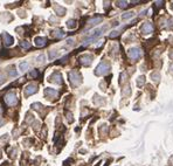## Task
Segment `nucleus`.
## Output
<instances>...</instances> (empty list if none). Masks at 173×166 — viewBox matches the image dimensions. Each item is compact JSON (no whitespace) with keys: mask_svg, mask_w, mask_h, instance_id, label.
<instances>
[{"mask_svg":"<svg viewBox=\"0 0 173 166\" xmlns=\"http://www.w3.org/2000/svg\"><path fill=\"white\" fill-rule=\"evenodd\" d=\"M69 81L74 87H77L82 83V76L81 74L76 70H73L69 73Z\"/></svg>","mask_w":173,"mask_h":166,"instance_id":"obj_1","label":"nucleus"},{"mask_svg":"<svg viewBox=\"0 0 173 166\" xmlns=\"http://www.w3.org/2000/svg\"><path fill=\"white\" fill-rule=\"evenodd\" d=\"M106 29H108V26H103V27L98 28V29H95V31L92 32L91 35H90V36H89L88 39H87V40L84 41V43H83V44H88V43H90L91 41L96 40V39H97L98 36H101V35L103 34V32L106 31Z\"/></svg>","mask_w":173,"mask_h":166,"instance_id":"obj_2","label":"nucleus"},{"mask_svg":"<svg viewBox=\"0 0 173 166\" xmlns=\"http://www.w3.org/2000/svg\"><path fill=\"white\" fill-rule=\"evenodd\" d=\"M109 70H110V65H109L106 61H103L97 66V68H96V70H95V74L101 76V75H105Z\"/></svg>","mask_w":173,"mask_h":166,"instance_id":"obj_3","label":"nucleus"},{"mask_svg":"<svg viewBox=\"0 0 173 166\" xmlns=\"http://www.w3.org/2000/svg\"><path fill=\"white\" fill-rule=\"evenodd\" d=\"M128 55H129V58L131 60H138L142 56V50L139 48H131L129 53H128Z\"/></svg>","mask_w":173,"mask_h":166,"instance_id":"obj_4","label":"nucleus"},{"mask_svg":"<svg viewBox=\"0 0 173 166\" xmlns=\"http://www.w3.org/2000/svg\"><path fill=\"white\" fill-rule=\"evenodd\" d=\"M5 101L8 105H15L18 102V98H17V95L14 92H10L5 96Z\"/></svg>","mask_w":173,"mask_h":166,"instance_id":"obj_5","label":"nucleus"},{"mask_svg":"<svg viewBox=\"0 0 173 166\" xmlns=\"http://www.w3.org/2000/svg\"><path fill=\"white\" fill-rule=\"evenodd\" d=\"M49 81L53 82V83H56V84H61L62 83V76L59 71H55L49 76Z\"/></svg>","mask_w":173,"mask_h":166,"instance_id":"obj_6","label":"nucleus"},{"mask_svg":"<svg viewBox=\"0 0 173 166\" xmlns=\"http://www.w3.org/2000/svg\"><path fill=\"white\" fill-rule=\"evenodd\" d=\"M37 91V87L35 84H29L26 87V90H25V95L26 96H31L33 95V94H35V92Z\"/></svg>","mask_w":173,"mask_h":166,"instance_id":"obj_7","label":"nucleus"},{"mask_svg":"<svg viewBox=\"0 0 173 166\" xmlns=\"http://www.w3.org/2000/svg\"><path fill=\"white\" fill-rule=\"evenodd\" d=\"M152 31H153V26H152V24H150V22H145V24L142 26L143 34H150V33H152Z\"/></svg>","mask_w":173,"mask_h":166,"instance_id":"obj_8","label":"nucleus"},{"mask_svg":"<svg viewBox=\"0 0 173 166\" xmlns=\"http://www.w3.org/2000/svg\"><path fill=\"white\" fill-rule=\"evenodd\" d=\"M1 36H3V40L6 46H12V44H13V37L11 36V35H8L7 33L4 32V33L1 34Z\"/></svg>","mask_w":173,"mask_h":166,"instance_id":"obj_9","label":"nucleus"},{"mask_svg":"<svg viewBox=\"0 0 173 166\" xmlns=\"http://www.w3.org/2000/svg\"><path fill=\"white\" fill-rule=\"evenodd\" d=\"M80 61L83 66H89L92 61V56L91 55H83V56L80 58Z\"/></svg>","mask_w":173,"mask_h":166,"instance_id":"obj_10","label":"nucleus"},{"mask_svg":"<svg viewBox=\"0 0 173 166\" xmlns=\"http://www.w3.org/2000/svg\"><path fill=\"white\" fill-rule=\"evenodd\" d=\"M44 95L47 96L48 98H54L57 96V91L54 90V89H50V88H47L44 90Z\"/></svg>","mask_w":173,"mask_h":166,"instance_id":"obj_11","label":"nucleus"},{"mask_svg":"<svg viewBox=\"0 0 173 166\" xmlns=\"http://www.w3.org/2000/svg\"><path fill=\"white\" fill-rule=\"evenodd\" d=\"M47 40L44 39V37H36L35 39V44H36L37 47H43L44 44H46Z\"/></svg>","mask_w":173,"mask_h":166,"instance_id":"obj_12","label":"nucleus"},{"mask_svg":"<svg viewBox=\"0 0 173 166\" xmlns=\"http://www.w3.org/2000/svg\"><path fill=\"white\" fill-rule=\"evenodd\" d=\"M102 21V17H96L94 18V19H91V20L89 21V27H92V26H95V25H97L98 22H101Z\"/></svg>","mask_w":173,"mask_h":166,"instance_id":"obj_13","label":"nucleus"},{"mask_svg":"<svg viewBox=\"0 0 173 166\" xmlns=\"http://www.w3.org/2000/svg\"><path fill=\"white\" fill-rule=\"evenodd\" d=\"M54 10H55V12H56V14H59V15H65V13H66L65 8L59 6V5H54Z\"/></svg>","mask_w":173,"mask_h":166,"instance_id":"obj_14","label":"nucleus"},{"mask_svg":"<svg viewBox=\"0 0 173 166\" xmlns=\"http://www.w3.org/2000/svg\"><path fill=\"white\" fill-rule=\"evenodd\" d=\"M28 68H29V63L28 62H21L20 65H19V69H20V71H26L28 70Z\"/></svg>","mask_w":173,"mask_h":166,"instance_id":"obj_15","label":"nucleus"},{"mask_svg":"<svg viewBox=\"0 0 173 166\" xmlns=\"http://www.w3.org/2000/svg\"><path fill=\"white\" fill-rule=\"evenodd\" d=\"M133 15H135V12L130 11V12H126V13L123 14V15H122V19H123V20H129V19H131Z\"/></svg>","mask_w":173,"mask_h":166,"instance_id":"obj_16","label":"nucleus"},{"mask_svg":"<svg viewBox=\"0 0 173 166\" xmlns=\"http://www.w3.org/2000/svg\"><path fill=\"white\" fill-rule=\"evenodd\" d=\"M67 26H68V28L73 29V28L76 27V21H75V20H68V22H67Z\"/></svg>","mask_w":173,"mask_h":166,"instance_id":"obj_17","label":"nucleus"},{"mask_svg":"<svg viewBox=\"0 0 173 166\" xmlns=\"http://www.w3.org/2000/svg\"><path fill=\"white\" fill-rule=\"evenodd\" d=\"M152 80L154 82H159V80H160V74L158 73V71H156V73H153L152 74Z\"/></svg>","mask_w":173,"mask_h":166,"instance_id":"obj_18","label":"nucleus"},{"mask_svg":"<svg viewBox=\"0 0 173 166\" xmlns=\"http://www.w3.org/2000/svg\"><path fill=\"white\" fill-rule=\"evenodd\" d=\"M144 82H145V77H144V76H140V77L138 78V81H137L138 87H142V85L144 84Z\"/></svg>","mask_w":173,"mask_h":166,"instance_id":"obj_19","label":"nucleus"},{"mask_svg":"<svg viewBox=\"0 0 173 166\" xmlns=\"http://www.w3.org/2000/svg\"><path fill=\"white\" fill-rule=\"evenodd\" d=\"M54 33H55L54 35L56 37H63V36H65V33H63L62 31H56V32H54Z\"/></svg>","mask_w":173,"mask_h":166,"instance_id":"obj_20","label":"nucleus"},{"mask_svg":"<svg viewBox=\"0 0 173 166\" xmlns=\"http://www.w3.org/2000/svg\"><path fill=\"white\" fill-rule=\"evenodd\" d=\"M44 59H46V56H44V55L42 54V55H40V56H37L36 61L39 62V63H43V62H44Z\"/></svg>","mask_w":173,"mask_h":166,"instance_id":"obj_21","label":"nucleus"},{"mask_svg":"<svg viewBox=\"0 0 173 166\" xmlns=\"http://www.w3.org/2000/svg\"><path fill=\"white\" fill-rule=\"evenodd\" d=\"M117 5H118L119 7H122V8H124V7L128 6V3H126V1H117Z\"/></svg>","mask_w":173,"mask_h":166,"instance_id":"obj_22","label":"nucleus"},{"mask_svg":"<svg viewBox=\"0 0 173 166\" xmlns=\"http://www.w3.org/2000/svg\"><path fill=\"white\" fill-rule=\"evenodd\" d=\"M57 55H59V53H56L55 50H53V51H50V54H49V59H50V60H53V59H55L56 56H57Z\"/></svg>","mask_w":173,"mask_h":166,"instance_id":"obj_23","label":"nucleus"},{"mask_svg":"<svg viewBox=\"0 0 173 166\" xmlns=\"http://www.w3.org/2000/svg\"><path fill=\"white\" fill-rule=\"evenodd\" d=\"M20 44H21V47H24V48H29L31 47L29 42H27V41H22V42H20Z\"/></svg>","mask_w":173,"mask_h":166,"instance_id":"obj_24","label":"nucleus"},{"mask_svg":"<svg viewBox=\"0 0 173 166\" xmlns=\"http://www.w3.org/2000/svg\"><path fill=\"white\" fill-rule=\"evenodd\" d=\"M32 108L33 109H40V108H42V105H41L40 103H34V104H32Z\"/></svg>","mask_w":173,"mask_h":166,"instance_id":"obj_25","label":"nucleus"},{"mask_svg":"<svg viewBox=\"0 0 173 166\" xmlns=\"http://www.w3.org/2000/svg\"><path fill=\"white\" fill-rule=\"evenodd\" d=\"M8 74H10V76H17L18 73L17 71H14L13 69H11V70H8Z\"/></svg>","mask_w":173,"mask_h":166,"instance_id":"obj_26","label":"nucleus"},{"mask_svg":"<svg viewBox=\"0 0 173 166\" xmlns=\"http://www.w3.org/2000/svg\"><path fill=\"white\" fill-rule=\"evenodd\" d=\"M4 82H5V76L3 73H0V84H3Z\"/></svg>","mask_w":173,"mask_h":166,"instance_id":"obj_27","label":"nucleus"},{"mask_svg":"<svg viewBox=\"0 0 173 166\" xmlns=\"http://www.w3.org/2000/svg\"><path fill=\"white\" fill-rule=\"evenodd\" d=\"M118 34H119V32H117V31H113L111 34H110V37H116V36H117V35H118Z\"/></svg>","mask_w":173,"mask_h":166,"instance_id":"obj_28","label":"nucleus"},{"mask_svg":"<svg viewBox=\"0 0 173 166\" xmlns=\"http://www.w3.org/2000/svg\"><path fill=\"white\" fill-rule=\"evenodd\" d=\"M29 76H31V77H36V76H37V70L32 71L31 74H29Z\"/></svg>","mask_w":173,"mask_h":166,"instance_id":"obj_29","label":"nucleus"},{"mask_svg":"<svg viewBox=\"0 0 173 166\" xmlns=\"http://www.w3.org/2000/svg\"><path fill=\"white\" fill-rule=\"evenodd\" d=\"M68 121H69V122H73V118H71V114H68Z\"/></svg>","mask_w":173,"mask_h":166,"instance_id":"obj_30","label":"nucleus"},{"mask_svg":"<svg viewBox=\"0 0 173 166\" xmlns=\"http://www.w3.org/2000/svg\"><path fill=\"white\" fill-rule=\"evenodd\" d=\"M4 124H5V121H0V126L4 125Z\"/></svg>","mask_w":173,"mask_h":166,"instance_id":"obj_31","label":"nucleus"},{"mask_svg":"<svg viewBox=\"0 0 173 166\" xmlns=\"http://www.w3.org/2000/svg\"><path fill=\"white\" fill-rule=\"evenodd\" d=\"M170 56H171V58L173 59V51H172V53H171V54H170Z\"/></svg>","mask_w":173,"mask_h":166,"instance_id":"obj_32","label":"nucleus"},{"mask_svg":"<svg viewBox=\"0 0 173 166\" xmlns=\"http://www.w3.org/2000/svg\"><path fill=\"white\" fill-rule=\"evenodd\" d=\"M0 111H1V110H0Z\"/></svg>","mask_w":173,"mask_h":166,"instance_id":"obj_33","label":"nucleus"}]
</instances>
